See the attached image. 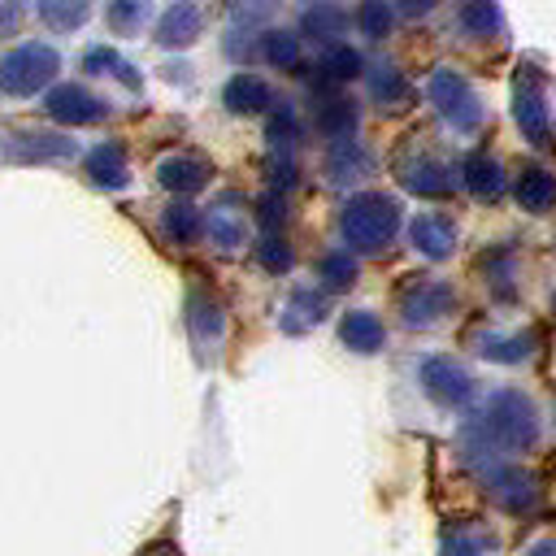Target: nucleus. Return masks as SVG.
<instances>
[{"label":"nucleus","instance_id":"1","mask_svg":"<svg viewBox=\"0 0 556 556\" xmlns=\"http://www.w3.org/2000/svg\"><path fill=\"white\" fill-rule=\"evenodd\" d=\"M339 230L352 252H382L400 230V204L382 191H361L343 204Z\"/></svg>","mask_w":556,"mask_h":556},{"label":"nucleus","instance_id":"2","mask_svg":"<svg viewBox=\"0 0 556 556\" xmlns=\"http://www.w3.org/2000/svg\"><path fill=\"white\" fill-rule=\"evenodd\" d=\"M61 70V52L52 43H17L0 56V91L4 96H35Z\"/></svg>","mask_w":556,"mask_h":556},{"label":"nucleus","instance_id":"3","mask_svg":"<svg viewBox=\"0 0 556 556\" xmlns=\"http://www.w3.org/2000/svg\"><path fill=\"white\" fill-rule=\"evenodd\" d=\"M426 96H430V104L439 109L443 122H452L456 130H478L482 104H478V96L469 91V83L456 70H434L430 83H426Z\"/></svg>","mask_w":556,"mask_h":556},{"label":"nucleus","instance_id":"4","mask_svg":"<svg viewBox=\"0 0 556 556\" xmlns=\"http://www.w3.org/2000/svg\"><path fill=\"white\" fill-rule=\"evenodd\" d=\"M482 426H486V434H491L495 443H504V447H526V443L534 439V408H530L526 395L500 391V395L491 400V408L482 413Z\"/></svg>","mask_w":556,"mask_h":556},{"label":"nucleus","instance_id":"5","mask_svg":"<svg viewBox=\"0 0 556 556\" xmlns=\"http://www.w3.org/2000/svg\"><path fill=\"white\" fill-rule=\"evenodd\" d=\"M43 109H48V117L61 122V126H96V122L109 117V104H104L96 91H87L83 83H61V87H52V91L43 96Z\"/></svg>","mask_w":556,"mask_h":556},{"label":"nucleus","instance_id":"6","mask_svg":"<svg viewBox=\"0 0 556 556\" xmlns=\"http://www.w3.org/2000/svg\"><path fill=\"white\" fill-rule=\"evenodd\" d=\"M447 308H452V287L439 282V278H413V282L400 291V313H404L408 326H430V321H439Z\"/></svg>","mask_w":556,"mask_h":556},{"label":"nucleus","instance_id":"7","mask_svg":"<svg viewBox=\"0 0 556 556\" xmlns=\"http://www.w3.org/2000/svg\"><path fill=\"white\" fill-rule=\"evenodd\" d=\"M421 387H426V395L430 400H439V404H465L469 395H473V382H469V374L452 361V356H430V361H421Z\"/></svg>","mask_w":556,"mask_h":556},{"label":"nucleus","instance_id":"8","mask_svg":"<svg viewBox=\"0 0 556 556\" xmlns=\"http://www.w3.org/2000/svg\"><path fill=\"white\" fill-rule=\"evenodd\" d=\"M313 91V126L330 139H348L356 130V100L334 87H308Z\"/></svg>","mask_w":556,"mask_h":556},{"label":"nucleus","instance_id":"9","mask_svg":"<svg viewBox=\"0 0 556 556\" xmlns=\"http://www.w3.org/2000/svg\"><path fill=\"white\" fill-rule=\"evenodd\" d=\"M208 178H213V165L204 156H195V152H169L156 165V182L165 191H174V195H195V191L208 187Z\"/></svg>","mask_w":556,"mask_h":556},{"label":"nucleus","instance_id":"10","mask_svg":"<svg viewBox=\"0 0 556 556\" xmlns=\"http://www.w3.org/2000/svg\"><path fill=\"white\" fill-rule=\"evenodd\" d=\"M200 30H204L200 4L178 0V4H169V9L161 13V22H156V43H161V48H191V43L200 39Z\"/></svg>","mask_w":556,"mask_h":556},{"label":"nucleus","instance_id":"11","mask_svg":"<svg viewBox=\"0 0 556 556\" xmlns=\"http://www.w3.org/2000/svg\"><path fill=\"white\" fill-rule=\"evenodd\" d=\"M395 174H400V182H404L413 195H426V200L452 195V174H447L434 156H408V161L395 165Z\"/></svg>","mask_w":556,"mask_h":556},{"label":"nucleus","instance_id":"12","mask_svg":"<svg viewBox=\"0 0 556 556\" xmlns=\"http://www.w3.org/2000/svg\"><path fill=\"white\" fill-rule=\"evenodd\" d=\"M222 104H226V113H235V117H252V113H265V109L274 104V91H269V83L256 78V74H235V78L222 87Z\"/></svg>","mask_w":556,"mask_h":556},{"label":"nucleus","instance_id":"13","mask_svg":"<svg viewBox=\"0 0 556 556\" xmlns=\"http://www.w3.org/2000/svg\"><path fill=\"white\" fill-rule=\"evenodd\" d=\"M321 317H326V295L313 291V287H295V291L287 295L282 313H278V330H282V334H304V330H313Z\"/></svg>","mask_w":556,"mask_h":556},{"label":"nucleus","instance_id":"14","mask_svg":"<svg viewBox=\"0 0 556 556\" xmlns=\"http://www.w3.org/2000/svg\"><path fill=\"white\" fill-rule=\"evenodd\" d=\"M87 178L104 191H122L130 182V165H126V148L122 143H96L87 152Z\"/></svg>","mask_w":556,"mask_h":556},{"label":"nucleus","instance_id":"15","mask_svg":"<svg viewBox=\"0 0 556 556\" xmlns=\"http://www.w3.org/2000/svg\"><path fill=\"white\" fill-rule=\"evenodd\" d=\"M408 239H413L417 252H426L430 261H443V256L456 248V226H452V217H443V213H421V217H413Z\"/></svg>","mask_w":556,"mask_h":556},{"label":"nucleus","instance_id":"16","mask_svg":"<svg viewBox=\"0 0 556 556\" xmlns=\"http://www.w3.org/2000/svg\"><path fill=\"white\" fill-rule=\"evenodd\" d=\"M361 70H365V61H361L356 48H348V43H326L321 56H317V74H313L308 83H313V87H339V83H352Z\"/></svg>","mask_w":556,"mask_h":556},{"label":"nucleus","instance_id":"17","mask_svg":"<svg viewBox=\"0 0 556 556\" xmlns=\"http://www.w3.org/2000/svg\"><path fill=\"white\" fill-rule=\"evenodd\" d=\"M339 339H343V348L369 356V352H378V348L387 343V326H382L369 308H352V313L339 317Z\"/></svg>","mask_w":556,"mask_h":556},{"label":"nucleus","instance_id":"18","mask_svg":"<svg viewBox=\"0 0 556 556\" xmlns=\"http://www.w3.org/2000/svg\"><path fill=\"white\" fill-rule=\"evenodd\" d=\"M187 330L195 343H217L222 330H226V317H222V304L204 291H191L187 295Z\"/></svg>","mask_w":556,"mask_h":556},{"label":"nucleus","instance_id":"19","mask_svg":"<svg viewBox=\"0 0 556 556\" xmlns=\"http://www.w3.org/2000/svg\"><path fill=\"white\" fill-rule=\"evenodd\" d=\"M204 230H208V239L222 248V252H235V248H243V213L235 208V200L226 195L222 204H213L208 208V217H204Z\"/></svg>","mask_w":556,"mask_h":556},{"label":"nucleus","instance_id":"20","mask_svg":"<svg viewBox=\"0 0 556 556\" xmlns=\"http://www.w3.org/2000/svg\"><path fill=\"white\" fill-rule=\"evenodd\" d=\"M13 152L17 161H61V156H74V139L48 135V130H22L13 139Z\"/></svg>","mask_w":556,"mask_h":556},{"label":"nucleus","instance_id":"21","mask_svg":"<svg viewBox=\"0 0 556 556\" xmlns=\"http://www.w3.org/2000/svg\"><path fill=\"white\" fill-rule=\"evenodd\" d=\"M300 30L317 43H339V35L348 30V13L339 4H308L300 13Z\"/></svg>","mask_w":556,"mask_h":556},{"label":"nucleus","instance_id":"22","mask_svg":"<svg viewBox=\"0 0 556 556\" xmlns=\"http://www.w3.org/2000/svg\"><path fill=\"white\" fill-rule=\"evenodd\" d=\"M513 113H517V126L526 130V139H534V143H547V113H543V100H539V91H534L526 78H517Z\"/></svg>","mask_w":556,"mask_h":556},{"label":"nucleus","instance_id":"23","mask_svg":"<svg viewBox=\"0 0 556 556\" xmlns=\"http://www.w3.org/2000/svg\"><path fill=\"white\" fill-rule=\"evenodd\" d=\"M365 169H369V156H365V148H361L352 135L330 143V156H326V174H330V182H352V178H361Z\"/></svg>","mask_w":556,"mask_h":556},{"label":"nucleus","instance_id":"24","mask_svg":"<svg viewBox=\"0 0 556 556\" xmlns=\"http://www.w3.org/2000/svg\"><path fill=\"white\" fill-rule=\"evenodd\" d=\"M161 230H165V239L169 243H178V248H187V243H195L200 235H204V213L195 208V204H169L165 213H161Z\"/></svg>","mask_w":556,"mask_h":556},{"label":"nucleus","instance_id":"25","mask_svg":"<svg viewBox=\"0 0 556 556\" xmlns=\"http://www.w3.org/2000/svg\"><path fill=\"white\" fill-rule=\"evenodd\" d=\"M35 13H39V22H43L48 30L70 35V30H78V26L87 22L91 0H35Z\"/></svg>","mask_w":556,"mask_h":556},{"label":"nucleus","instance_id":"26","mask_svg":"<svg viewBox=\"0 0 556 556\" xmlns=\"http://www.w3.org/2000/svg\"><path fill=\"white\" fill-rule=\"evenodd\" d=\"M465 187H469V195H478V200H495V195L504 191V169H500L486 152H473V156L465 161Z\"/></svg>","mask_w":556,"mask_h":556},{"label":"nucleus","instance_id":"27","mask_svg":"<svg viewBox=\"0 0 556 556\" xmlns=\"http://www.w3.org/2000/svg\"><path fill=\"white\" fill-rule=\"evenodd\" d=\"M517 200H521V208H530V213L552 208V204H556V178H552L547 169H526V174L517 178Z\"/></svg>","mask_w":556,"mask_h":556},{"label":"nucleus","instance_id":"28","mask_svg":"<svg viewBox=\"0 0 556 556\" xmlns=\"http://www.w3.org/2000/svg\"><path fill=\"white\" fill-rule=\"evenodd\" d=\"M456 17H460V30L465 35H478V39H486V35L500 30V4L495 0H460Z\"/></svg>","mask_w":556,"mask_h":556},{"label":"nucleus","instance_id":"29","mask_svg":"<svg viewBox=\"0 0 556 556\" xmlns=\"http://www.w3.org/2000/svg\"><path fill=\"white\" fill-rule=\"evenodd\" d=\"M148 0H109V9H104V17H109V30L113 35H139L143 26H148Z\"/></svg>","mask_w":556,"mask_h":556},{"label":"nucleus","instance_id":"30","mask_svg":"<svg viewBox=\"0 0 556 556\" xmlns=\"http://www.w3.org/2000/svg\"><path fill=\"white\" fill-rule=\"evenodd\" d=\"M369 91H374V100L387 104V109H395V104L408 100V83H404V74H400L395 65H374V70H369Z\"/></svg>","mask_w":556,"mask_h":556},{"label":"nucleus","instance_id":"31","mask_svg":"<svg viewBox=\"0 0 556 556\" xmlns=\"http://www.w3.org/2000/svg\"><path fill=\"white\" fill-rule=\"evenodd\" d=\"M265 135H269L274 152H291V148L300 143V117H295V109H291L287 100H278V104H274V113H269V126H265Z\"/></svg>","mask_w":556,"mask_h":556},{"label":"nucleus","instance_id":"32","mask_svg":"<svg viewBox=\"0 0 556 556\" xmlns=\"http://www.w3.org/2000/svg\"><path fill=\"white\" fill-rule=\"evenodd\" d=\"M317 278H321L326 291H348V287L356 282V261L348 256V248L326 252V256L317 261Z\"/></svg>","mask_w":556,"mask_h":556},{"label":"nucleus","instance_id":"33","mask_svg":"<svg viewBox=\"0 0 556 556\" xmlns=\"http://www.w3.org/2000/svg\"><path fill=\"white\" fill-rule=\"evenodd\" d=\"M261 56L278 70H295L300 65V39L291 30H265L261 35Z\"/></svg>","mask_w":556,"mask_h":556},{"label":"nucleus","instance_id":"34","mask_svg":"<svg viewBox=\"0 0 556 556\" xmlns=\"http://www.w3.org/2000/svg\"><path fill=\"white\" fill-rule=\"evenodd\" d=\"M356 26H361V35H369V39H387L391 26H395V9H391L387 0H361Z\"/></svg>","mask_w":556,"mask_h":556},{"label":"nucleus","instance_id":"35","mask_svg":"<svg viewBox=\"0 0 556 556\" xmlns=\"http://www.w3.org/2000/svg\"><path fill=\"white\" fill-rule=\"evenodd\" d=\"M256 261H261V269H269V274H287L291 269V243L278 235V230H269V235H261V243H256Z\"/></svg>","mask_w":556,"mask_h":556},{"label":"nucleus","instance_id":"36","mask_svg":"<svg viewBox=\"0 0 556 556\" xmlns=\"http://www.w3.org/2000/svg\"><path fill=\"white\" fill-rule=\"evenodd\" d=\"M83 70H87V74H117L122 83L139 87V74H135L130 65H122L113 48H87V56H83Z\"/></svg>","mask_w":556,"mask_h":556},{"label":"nucleus","instance_id":"37","mask_svg":"<svg viewBox=\"0 0 556 556\" xmlns=\"http://www.w3.org/2000/svg\"><path fill=\"white\" fill-rule=\"evenodd\" d=\"M256 222H261L265 235L278 230V226L287 222V195H282V191H265V195L256 200Z\"/></svg>","mask_w":556,"mask_h":556},{"label":"nucleus","instance_id":"38","mask_svg":"<svg viewBox=\"0 0 556 556\" xmlns=\"http://www.w3.org/2000/svg\"><path fill=\"white\" fill-rule=\"evenodd\" d=\"M278 4H282V0H226L230 17L243 22V26H252V22H261V17H274Z\"/></svg>","mask_w":556,"mask_h":556},{"label":"nucleus","instance_id":"39","mask_svg":"<svg viewBox=\"0 0 556 556\" xmlns=\"http://www.w3.org/2000/svg\"><path fill=\"white\" fill-rule=\"evenodd\" d=\"M269 169V191H291L295 187V161H291V152H274V161L265 165Z\"/></svg>","mask_w":556,"mask_h":556},{"label":"nucleus","instance_id":"40","mask_svg":"<svg viewBox=\"0 0 556 556\" xmlns=\"http://www.w3.org/2000/svg\"><path fill=\"white\" fill-rule=\"evenodd\" d=\"M256 52H261V39H256V35H248V30H239V26L226 35V56L248 61V56H256Z\"/></svg>","mask_w":556,"mask_h":556},{"label":"nucleus","instance_id":"41","mask_svg":"<svg viewBox=\"0 0 556 556\" xmlns=\"http://www.w3.org/2000/svg\"><path fill=\"white\" fill-rule=\"evenodd\" d=\"M22 22V0H0V39L13 35Z\"/></svg>","mask_w":556,"mask_h":556},{"label":"nucleus","instance_id":"42","mask_svg":"<svg viewBox=\"0 0 556 556\" xmlns=\"http://www.w3.org/2000/svg\"><path fill=\"white\" fill-rule=\"evenodd\" d=\"M400 4V13H408V17H421V13H430L439 0H395Z\"/></svg>","mask_w":556,"mask_h":556},{"label":"nucleus","instance_id":"43","mask_svg":"<svg viewBox=\"0 0 556 556\" xmlns=\"http://www.w3.org/2000/svg\"><path fill=\"white\" fill-rule=\"evenodd\" d=\"M139 556H178V547H174V543H152V547H143Z\"/></svg>","mask_w":556,"mask_h":556},{"label":"nucleus","instance_id":"44","mask_svg":"<svg viewBox=\"0 0 556 556\" xmlns=\"http://www.w3.org/2000/svg\"><path fill=\"white\" fill-rule=\"evenodd\" d=\"M530 556H556V543H543V547H534Z\"/></svg>","mask_w":556,"mask_h":556}]
</instances>
